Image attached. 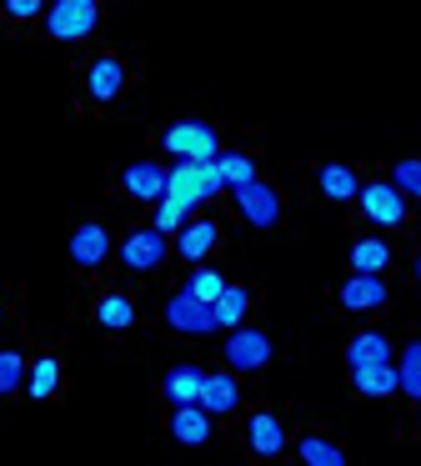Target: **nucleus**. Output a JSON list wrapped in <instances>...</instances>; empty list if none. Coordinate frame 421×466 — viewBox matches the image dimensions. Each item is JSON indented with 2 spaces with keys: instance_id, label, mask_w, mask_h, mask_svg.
<instances>
[{
  "instance_id": "nucleus-1",
  "label": "nucleus",
  "mask_w": 421,
  "mask_h": 466,
  "mask_svg": "<svg viewBox=\"0 0 421 466\" xmlns=\"http://www.w3.org/2000/svg\"><path fill=\"white\" fill-rule=\"evenodd\" d=\"M221 191H226V181H221L216 161H176L166 171V201H176L180 211H196V206L216 201Z\"/></svg>"
},
{
  "instance_id": "nucleus-2",
  "label": "nucleus",
  "mask_w": 421,
  "mask_h": 466,
  "mask_svg": "<svg viewBox=\"0 0 421 466\" xmlns=\"http://www.w3.org/2000/svg\"><path fill=\"white\" fill-rule=\"evenodd\" d=\"M160 146H166L176 161H216L221 156V136H216V126H206V121H170L166 136H160Z\"/></svg>"
},
{
  "instance_id": "nucleus-3",
  "label": "nucleus",
  "mask_w": 421,
  "mask_h": 466,
  "mask_svg": "<svg viewBox=\"0 0 421 466\" xmlns=\"http://www.w3.org/2000/svg\"><path fill=\"white\" fill-rule=\"evenodd\" d=\"M100 21V5L96 0H56L46 5V35L50 41H86Z\"/></svg>"
},
{
  "instance_id": "nucleus-4",
  "label": "nucleus",
  "mask_w": 421,
  "mask_h": 466,
  "mask_svg": "<svg viewBox=\"0 0 421 466\" xmlns=\"http://www.w3.org/2000/svg\"><path fill=\"white\" fill-rule=\"evenodd\" d=\"M166 256H170V236H160L156 226H136V231L120 241V266H126V271H136V276L160 271V266H166Z\"/></svg>"
},
{
  "instance_id": "nucleus-5",
  "label": "nucleus",
  "mask_w": 421,
  "mask_h": 466,
  "mask_svg": "<svg viewBox=\"0 0 421 466\" xmlns=\"http://www.w3.org/2000/svg\"><path fill=\"white\" fill-rule=\"evenodd\" d=\"M236 211L246 216V226H256V231H276L281 226V191L276 186H266L256 176V181H246V186H236Z\"/></svg>"
},
{
  "instance_id": "nucleus-6",
  "label": "nucleus",
  "mask_w": 421,
  "mask_h": 466,
  "mask_svg": "<svg viewBox=\"0 0 421 466\" xmlns=\"http://www.w3.org/2000/svg\"><path fill=\"white\" fill-rule=\"evenodd\" d=\"M221 351H226V371L241 376V371H261L276 346H271V336L256 331V326H236V331H226V346H221Z\"/></svg>"
},
{
  "instance_id": "nucleus-7",
  "label": "nucleus",
  "mask_w": 421,
  "mask_h": 466,
  "mask_svg": "<svg viewBox=\"0 0 421 466\" xmlns=\"http://www.w3.org/2000/svg\"><path fill=\"white\" fill-rule=\"evenodd\" d=\"M361 216L371 226H406V196L391 181H361Z\"/></svg>"
},
{
  "instance_id": "nucleus-8",
  "label": "nucleus",
  "mask_w": 421,
  "mask_h": 466,
  "mask_svg": "<svg viewBox=\"0 0 421 466\" xmlns=\"http://www.w3.org/2000/svg\"><path fill=\"white\" fill-rule=\"evenodd\" d=\"M166 326H170V331H180V336H210V331H216V316H210L206 301L176 291L166 301Z\"/></svg>"
},
{
  "instance_id": "nucleus-9",
  "label": "nucleus",
  "mask_w": 421,
  "mask_h": 466,
  "mask_svg": "<svg viewBox=\"0 0 421 466\" xmlns=\"http://www.w3.org/2000/svg\"><path fill=\"white\" fill-rule=\"evenodd\" d=\"M216 241H221V226H216V221H206V216H196V221H186V226L176 231V241H170V251H176L180 261L200 266L210 251H216Z\"/></svg>"
},
{
  "instance_id": "nucleus-10",
  "label": "nucleus",
  "mask_w": 421,
  "mask_h": 466,
  "mask_svg": "<svg viewBox=\"0 0 421 466\" xmlns=\"http://www.w3.org/2000/svg\"><path fill=\"white\" fill-rule=\"evenodd\" d=\"M106 256H110V231L100 221H80L76 231H70V261H76L80 271L106 266Z\"/></svg>"
},
{
  "instance_id": "nucleus-11",
  "label": "nucleus",
  "mask_w": 421,
  "mask_h": 466,
  "mask_svg": "<svg viewBox=\"0 0 421 466\" xmlns=\"http://www.w3.org/2000/svg\"><path fill=\"white\" fill-rule=\"evenodd\" d=\"M120 186H126L130 201H166V166L160 161H130L126 171H120Z\"/></svg>"
},
{
  "instance_id": "nucleus-12",
  "label": "nucleus",
  "mask_w": 421,
  "mask_h": 466,
  "mask_svg": "<svg viewBox=\"0 0 421 466\" xmlns=\"http://www.w3.org/2000/svg\"><path fill=\"white\" fill-rule=\"evenodd\" d=\"M396 361V351H391V341H386V331H356L346 341V366H351V376L356 371H371V366H391Z\"/></svg>"
},
{
  "instance_id": "nucleus-13",
  "label": "nucleus",
  "mask_w": 421,
  "mask_h": 466,
  "mask_svg": "<svg viewBox=\"0 0 421 466\" xmlns=\"http://www.w3.org/2000/svg\"><path fill=\"white\" fill-rule=\"evenodd\" d=\"M241 406V381L236 371H206V386H200V411L216 421V416H231Z\"/></svg>"
},
{
  "instance_id": "nucleus-14",
  "label": "nucleus",
  "mask_w": 421,
  "mask_h": 466,
  "mask_svg": "<svg viewBox=\"0 0 421 466\" xmlns=\"http://www.w3.org/2000/svg\"><path fill=\"white\" fill-rule=\"evenodd\" d=\"M126 91V66H120V56H96L86 71V96L90 101H116V96Z\"/></svg>"
},
{
  "instance_id": "nucleus-15",
  "label": "nucleus",
  "mask_w": 421,
  "mask_h": 466,
  "mask_svg": "<svg viewBox=\"0 0 421 466\" xmlns=\"http://www.w3.org/2000/svg\"><path fill=\"white\" fill-rule=\"evenodd\" d=\"M336 301L346 306V311H356V316L381 311V306H386V281H381V276H346L341 291H336Z\"/></svg>"
},
{
  "instance_id": "nucleus-16",
  "label": "nucleus",
  "mask_w": 421,
  "mask_h": 466,
  "mask_svg": "<svg viewBox=\"0 0 421 466\" xmlns=\"http://www.w3.org/2000/svg\"><path fill=\"white\" fill-rule=\"evenodd\" d=\"M200 386H206V371L190 361L170 366L166 376H160V396H166L170 406H200Z\"/></svg>"
},
{
  "instance_id": "nucleus-17",
  "label": "nucleus",
  "mask_w": 421,
  "mask_h": 466,
  "mask_svg": "<svg viewBox=\"0 0 421 466\" xmlns=\"http://www.w3.org/2000/svg\"><path fill=\"white\" fill-rule=\"evenodd\" d=\"M246 446L256 456H266V461L286 451V426H281V416L276 411H256V416H251V421H246Z\"/></svg>"
},
{
  "instance_id": "nucleus-18",
  "label": "nucleus",
  "mask_w": 421,
  "mask_h": 466,
  "mask_svg": "<svg viewBox=\"0 0 421 466\" xmlns=\"http://www.w3.org/2000/svg\"><path fill=\"white\" fill-rule=\"evenodd\" d=\"M210 416L200 411V406H170V436H176L180 446H206L210 441Z\"/></svg>"
},
{
  "instance_id": "nucleus-19",
  "label": "nucleus",
  "mask_w": 421,
  "mask_h": 466,
  "mask_svg": "<svg viewBox=\"0 0 421 466\" xmlns=\"http://www.w3.org/2000/svg\"><path fill=\"white\" fill-rule=\"evenodd\" d=\"M386 266H391L386 236H361V241H351V276H381Z\"/></svg>"
},
{
  "instance_id": "nucleus-20",
  "label": "nucleus",
  "mask_w": 421,
  "mask_h": 466,
  "mask_svg": "<svg viewBox=\"0 0 421 466\" xmlns=\"http://www.w3.org/2000/svg\"><path fill=\"white\" fill-rule=\"evenodd\" d=\"M316 186H321V196H326V201H356V196H361V176L351 171V166H341V161L321 166Z\"/></svg>"
},
{
  "instance_id": "nucleus-21",
  "label": "nucleus",
  "mask_w": 421,
  "mask_h": 466,
  "mask_svg": "<svg viewBox=\"0 0 421 466\" xmlns=\"http://www.w3.org/2000/svg\"><path fill=\"white\" fill-rule=\"evenodd\" d=\"M96 321L106 326V331H130V326H136V301H130L126 291H106L96 301Z\"/></svg>"
},
{
  "instance_id": "nucleus-22",
  "label": "nucleus",
  "mask_w": 421,
  "mask_h": 466,
  "mask_svg": "<svg viewBox=\"0 0 421 466\" xmlns=\"http://www.w3.org/2000/svg\"><path fill=\"white\" fill-rule=\"evenodd\" d=\"M246 311H251V291H246V286H226V291H221V301L210 306L216 331H236V326L246 321Z\"/></svg>"
},
{
  "instance_id": "nucleus-23",
  "label": "nucleus",
  "mask_w": 421,
  "mask_h": 466,
  "mask_svg": "<svg viewBox=\"0 0 421 466\" xmlns=\"http://www.w3.org/2000/svg\"><path fill=\"white\" fill-rule=\"evenodd\" d=\"M60 391V361L56 356H36V366L26 371V396L30 401H50Z\"/></svg>"
},
{
  "instance_id": "nucleus-24",
  "label": "nucleus",
  "mask_w": 421,
  "mask_h": 466,
  "mask_svg": "<svg viewBox=\"0 0 421 466\" xmlns=\"http://www.w3.org/2000/svg\"><path fill=\"white\" fill-rule=\"evenodd\" d=\"M296 456H301V466H346V451H341L336 441H326V436H301L296 441Z\"/></svg>"
},
{
  "instance_id": "nucleus-25",
  "label": "nucleus",
  "mask_w": 421,
  "mask_h": 466,
  "mask_svg": "<svg viewBox=\"0 0 421 466\" xmlns=\"http://www.w3.org/2000/svg\"><path fill=\"white\" fill-rule=\"evenodd\" d=\"M226 286H231V281L216 271V266H196V271L186 276V286H180V291H186V296H196V301H206V306H216Z\"/></svg>"
},
{
  "instance_id": "nucleus-26",
  "label": "nucleus",
  "mask_w": 421,
  "mask_h": 466,
  "mask_svg": "<svg viewBox=\"0 0 421 466\" xmlns=\"http://www.w3.org/2000/svg\"><path fill=\"white\" fill-rule=\"evenodd\" d=\"M351 381H356V391L366 396V401H381V396L401 391V386H396V361H391V366H371V371H356Z\"/></svg>"
},
{
  "instance_id": "nucleus-27",
  "label": "nucleus",
  "mask_w": 421,
  "mask_h": 466,
  "mask_svg": "<svg viewBox=\"0 0 421 466\" xmlns=\"http://www.w3.org/2000/svg\"><path fill=\"white\" fill-rule=\"evenodd\" d=\"M396 386L411 396V401H421V341H406L396 356Z\"/></svg>"
},
{
  "instance_id": "nucleus-28",
  "label": "nucleus",
  "mask_w": 421,
  "mask_h": 466,
  "mask_svg": "<svg viewBox=\"0 0 421 466\" xmlns=\"http://www.w3.org/2000/svg\"><path fill=\"white\" fill-rule=\"evenodd\" d=\"M216 171H221V181L236 191V186H246V181H256V161L251 156H241V151H221L216 156Z\"/></svg>"
},
{
  "instance_id": "nucleus-29",
  "label": "nucleus",
  "mask_w": 421,
  "mask_h": 466,
  "mask_svg": "<svg viewBox=\"0 0 421 466\" xmlns=\"http://www.w3.org/2000/svg\"><path fill=\"white\" fill-rule=\"evenodd\" d=\"M26 391V356L20 351H0V396Z\"/></svg>"
},
{
  "instance_id": "nucleus-30",
  "label": "nucleus",
  "mask_w": 421,
  "mask_h": 466,
  "mask_svg": "<svg viewBox=\"0 0 421 466\" xmlns=\"http://www.w3.org/2000/svg\"><path fill=\"white\" fill-rule=\"evenodd\" d=\"M391 186H396L401 196H411V201H421V161H416V156L391 166Z\"/></svg>"
},
{
  "instance_id": "nucleus-31",
  "label": "nucleus",
  "mask_w": 421,
  "mask_h": 466,
  "mask_svg": "<svg viewBox=\"0 0 421 466\" xmlns=\"http://www.w3.org/2000/svg\"><path fill=\"white\" fill-rule=\"evenodd\" d=\"M186 221H190V211H180L176 201H156V221H150V226H156L160 236H170V241H176V231Z\"/></svg>"
},
{
  "instance_id": "nucleus-32",
  "label": "nucleus",
  "mask_w": 421,
  "mask_h": 466,
  "mask_svg": "<svg viewBox=\"0 0 421 466\" xmlns=\"http://www.w3.org/2000/svg\"><path fill=\"white\" fill-rule=\"evenodd\" d=\"M5 15H10V21H36V15L46 21V5H40V0H10Z\"/></svg>"
},
{
  "instance_id": "nucleus-33",
  "label": "nucleus",
  "mask_w": 421,
  "mask_h": 466,
  "mask_svg": "<svg viewBox=\"0 0 421 466\" xmlns=\"http://www.w3.org/2000/svg\"><path fill=\"white\" fill-rule=\"evenodd\" d=\"M416 281H421V256H416Z\"/></svg>"
},
{
  "instance_id": "nucleus-34",
  "label": "nucleus",
  "mask_w": 421,
  "mask_h": 466,
  "mask_svg": "<svg viewBox=\"0 0 421 466\" xmlns=\"http://www.w3.org/2000/svg\"><path fill=\"white\" fill-rule=\"evenodd\" d=\"M416 426H421V401H416Z\"/></svg>"
}]
</instances>
